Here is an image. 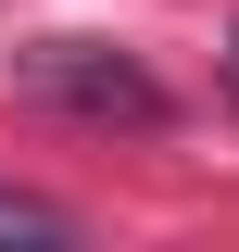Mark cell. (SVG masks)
Listing matches in <instances>:
<instances>
[{
  "label": "cell",
  "mask_w": 239,
  "mask_h": 252,
  "mask_svg": "<svg viewBox=\"0 0 239 252\" xmlns=\"http://www.w3.org/2000/svg\"><path fill=\"white\" fill-rule=\"evenodd\" d=\"M26 89L51 114H89V126H164V76L126 63L114 38H38L26 51Z\"/></svg>",
  "instance_id": "obj_1"
},
{
  "label": "cell",
  "mask_w": 239,
  "mask_h": 252,
  "mask_svg": "<svg viewBox=\"0 0 239 252\" xmlns=\"http://www.w3.org/2000/svg\"><path fill=\"white\" fill-rule=\"evenodd\" d=\"M0 240H76V215L38 202V189H0Z\"/></svg>",
  "instance_id": "obj_2"
},
{
  "label": "cell",
  "mask_w": 239,
  "mask_h": 252,
  "mask_svg": "<svg viewBox=\"0 0 239 252\" xmlns=\"http://www.w3.org/2000/svg\"><path fill=\"white\" fill-rule=\"evenodd\" d=\"M227 101H239V38H227Z\"/></svg>",
  "instance_id": "obj_3"
}]
</instances>
